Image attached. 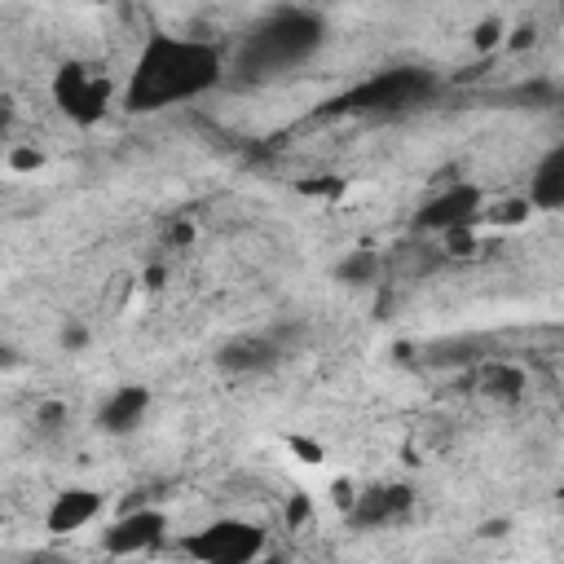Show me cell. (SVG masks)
Listing matches in <instances>:
<instances>
[{
  "instance_id": "obj_1",
  "label": "cell",
  "mask_w": 564,
  "mask_h": 564,
  "mask_svg": "<svg viewBox=\"0 0 564 564\" xmlns=\"http://www.w3.org/2000/svg\"><path fill=\"white\" fill-rule=\"evenodd\" d=\"M225 79V57L220 48H212L207 40H185V35H167L154 31L123 84V110L132 115H154L181 101H194L203 93H212Z\"/></svg>"
},
{
  "instance_id": "obj_2",
  "label": "cell",
  "mask_w": 564,
  "mask_h": 564,
  "mask_svg": "<svg viewBox=\"0 0 564 564\" xmlns=\"http://www.w3.org/2000/svg\"><path fill=\"white\" fill-rule=\"evenodd\" d=\"M326 40V22L308 9H273L264 13L256 26H247V35L238 40L234 53V70L242 79H273L286 75L295 66H304Z\"/></svg>"
},
{
  "instance_id": "obj_3",
  "label": "cell",
  "mask_w": 564,
  "mask_h": 564,
  "mask_svg": "<svg viewBox=\"0 0 564 564\" xmlns=\"http://www.w3.org/2000/svg\"><path fill=\"white\" fill-rule=\"evenodd\" d=\"M436 79L432 70L419 66H392V70H375L370 79H361L357 88L339 93L330 101V115H352V119H388V115H405L423 101H432Z\"/></svg>"
},
{
  "instance_id": "obj_4",
  "label": "cell",
  "mask_w": 564,
  "mask_h": 564,
  "mask_svg": "<svg viewBox=\"0 0 564 564\" xmlns=\"http://www.w3.org/2000/svg\"><path fill=\"white\" fill-rule=\"evenodd\" d=\"M181 551L203 564H247L264 551V529L251 520H212L181 538Z\"/></svg>"
},
{
  "instance_id": "obj_5",
  "label": "cell",
  "mask_w": 564,
  "mask_h": 564,
  "mask_svg": "<svg viewBox=\"0 0 564 564\" xmlns=\"http://www.w3.org/2000/svg\"><path fill=\"white\" fill-rule=\"evenodd\" d=\"M53 106L79 123V128H93L106 106H110V79H101L93 66L84 62H62L57 75H53Z\"/></svg>"
},
{
  "instance_id": "obj_6",
  "label": "cell",
  "mask_w": 564,
  "mask_h": 564,
  "mask_svg": "<svg viewBox=\"0 0 564 564\" xmlns=\"http://www.w3.org/2000/svg\"><path fill=\"white\" fill-rule=\"evenodd\" d=\"M480 216H485V189L471 181H454L414 212V229L419 234H449V229L476 225Z\"/></svg>"
},
{
  "instance_id": "obj_7",
  "label": "cell",
  "mask_w": 564,
  "mask_h": 564,
  "mask_svg": "<svg viewBox=\"0 0 564 564\" xmlns=\"http://www.w3.org/2000/svg\"><path fill=\"white\" fill-rule=\"evenodd\" d=\"M410 511H414V489L405 480H388V485L361 489L348 507V520L357 529H392V524H405Z\"/></svg>"
},
{
  "instance_id": "obj_8",
  "label": "cell",
  "mask_w": 564,
  "mask_h": 564,
  "mask_svg": "<svg viewBox=\"0 0 564 564\" xmlns=\"http://www.w3.org/2000/svg\"><path fill=\"white\" fill-rule=\"evenodd\" d=\"M167 533V516L159 507H128L115 524H106L101 533V551L106 555H141L154 551Z\"/></svg>"
},
{
  "instance_id": "obj_9",
  "label": "cell",
  "mask_w": 564,
  "mask_h": 564,
  "mask_svg": "<svg viewBox=\"0 0 564 564\" xmlns=\"http://www.w3.org/2000/svg\"><path fill=\"white\" fill-rule=\"evenodd\" d=\"M282 357H286V344L278 339V330H260V335H238V339L220 344L216 370L238 375V379H251V375H269Z\"/></svg>"
},
{
  "instance_id": "obj_10",
  "label": "cell",
  "mask_w": 564,
  "mask_h": 564,
  "mask_svg": "<svg viewBox=\"0 0 564 564\" xmlns=\"http://www.w3.org/2000/svg\"><path fill=\"white\" fill-rule=\"evenodd\" d=\"M101 507H106V498H101L97 489H88V485H70V489H62V494L48 502V511H44V529H48L53 538H66V533L93 524V520L101 516Z\"/></svg>"
},
{
  "instance_id": "obj_11",
  "label": "cell",
  "mask_w": 564,
  "mask_h": 564,
  "mask_svg": "<svg viewBox=\"0 0 564 564\" xmlns=\"http://www.w3.org/2000/svg\"><path fill=\"white\" fill-rule=\"evenodd\" d=\"M145 414H150V388L123 383V388H115V392L101 401L97 427H101L106 436H132V432L145 423Z\"/></svg>"
},
{
  "instance_id": "obj_12",
  "label": "cell",
  "mask_w": 564,
  "mask_h": 564,
  "mask_svg": "<svg viewBox=\"0 0 564 564\" xmlns=\"http://www.w3.org/2000/svg\"><path fill=\"white\" fill-rule=\"evenodd\" d=\"M524 198H529L538 212H564V141L551 145V150L538 159Z\"/></svg>"
},
{
  "instance_id": "obj_13",
  "label": "cell",
  "mask_w": 564,
  "mask_h": 564,
  "mask_svg": "<svg viewBox=\"0 0 564 564\" xmlns=\"http://www.w3.org/2000/svg\"><path fill=\"white\" fill-rule=\"evenodd\" d=\"M476 388H480V397H489V401L516 405V401L524 397L529 379H524V370H520V366H511V361H485V366H480V375H476Z\"/></svg>"
},
{
  "instance_id": "obj_14",
  "label": "cell",
  "mask_w": 564,
  "mask_h": 564,
  "mask_svg": "<svg viewBox=\"0 0 564 564\" xmlns=\"http://www.w3.org/2000/svg\"><path fill=\"white\" fill-rule=\"evenodd\" d=\"M383 269H388L383 251H375V247H352V251L335 264V282L366 286V282H379V278H383Z\"/></svg>"
},
{
  "instance_id": "obj_15",
  "label": "cell",
  "mask_w": 564,
  "mask_h": 564,
  "mask_svg": "<svg viewBox=\"0 0 564 564\" xmlns=\"http://www.w3.org/2000/svg\"><path fill=\"white\" fill-rule=\"evenodd\" d=\"M502 35H507L502 18H485V22L471 31V48H476V53H489V48H498V44H502Z\"/></svg>"
},
{
  "instance_id": "obj_16",
  "label": "cell",
  "mask_w": 564,
  "mask_h": 564,
  "mask_svg": "<svg viewBox=\"0 0 564 564\" xmlns=\"http://www.w3.org/2000/svg\"><path fill=\"white\" fill-rule=\"evenodd\" d=\"M529 212H533L529 198H511V203H498V207L489 212V220H494V225H520V220H529Z\"/></svg>"
},
{
  "instance_id": "obj_17",
  "label": "cell",
  "mask_w": 564,
  "mask_h": 564,
  "mask_svg": "<svg viewBox=\"0 0 564 564\" xmlns=\"http://www.w3.org/2000/svg\"><path fill=\"white\" fill-rule=\"evenodd\" d=\"M445 251H449V256H471V251H476L471 225H463V229H449V234H445Z\"/></svg>"
},
{
  "instance_id": "obj_18",
  "label": "cell",
  "mask_w": 564,
  "mask_h": 564,
  "mask_svg": "<svg viewBox=\"0 0 564 564\" xmlns=\"http://www.w3.org/2000/svg\"><path fill=\"white\" fill-rule=\"evenodd\" d=\"M308 511H313V502H308L304 494H295V498L286 502V524H291V529H300V524L308 520Z\"/></svg>"
},
{
  "instance_id": "obj_19",
  "label": "cell",
  "mask_w": 564,
  "mask_h": 564,
  "mask_svg": "<svg viewBox=\"0 0 564 564\" xmlns=\"http://www.w3.org/2000/svg\"><path fill=\"white\" fill-rule=\"evenodd\" d=\"M88 344V330L79 326V322H70V326H62V348H70V352H79Z\"/></svg>"
},
{
  "instance_id": "obj_20",
  "label": "cell",
  "mask_w": 564,
  "mask_h": 564,
  "mask_svg": "<svg viewBox=\"0 0 564 564\" xmlns=\"http://www.w3.org/2000/svg\"><path fill=\"white\" fill-rule=\"evenodd\" d=\"M9 167H13V172H35V167H40V154H35V150H13V154H9Z\"/></svg>"
},
{
  "instance_id": "obj_21",
  "label": "cell",
  "mask_w": 564,
  "mask_h": 564,
  "mask_svg": "<svg viewBox=\"0 0 564 564\" xmlns=\"http://www.w3.org/2000/svg\"><path fill=\"white\" fill-rule=\"evenodd\" d=\"M291 449H300V454H304V463H322V445H313V441H300V436H295V441H291Z\"/></svg>"
},
{
  "instance_id": "obj_22",
  "label": "cell",
  "mask_w": 564,
  "mask_h": 564,
  "mask_svg": "<svg viewBox=\"0 0 564 564\" xmlns=\"http://www.w3.org/2000/svg\"><path fill=\"white\" fill-rule=\"evenodd\" d=\"M529 44H533V26H516L507 40V48H529Z\"/></svg>"
},
{
  "instance_id": "obj_23",
  "label": "cell",
  "mask_w": 564,
  "mask_h": 564,
  "mask_svg": "<svg viewBox=\"0 0 564 564\" xmlns=\"http://www.w3.org/2000/svg\"><path fill=\"white\" fill-rule=\"evenodd\" d=\"M300 189H304V194H335L339 181H300Z\"/></svg>"
},
{
  "instance_id": "obj_24",
  "label": "cell",
  "mask_w": 564,
  "mask_h": 564,
  "mask_svg": "<svg viewBox=\"0 0 564 564\" xmlns=\"http://www.w3.org/2000/svg\"><path fill=\"white\" fill-rule=\"evenodd\" d=\"M189 238H194V229H189V225H172V229H167V242H181V247H185Z\"/></svg>"
},
{
  "instance_id": "obj_25",
  "label": "cell",
  "mask_w": 564,
  "mask_h": 564,
  "mask_svg": "<svg viewBox=\"0 0 564 564\" xmlns=\"http://www.w3.org/2000/svg\"><path fill=\"white\" fill-rule=\"evenodd\" d=\"M335 502H339L344 511L352 507V494H348V480H335Z\"/></svg>"
},
{
  "instance_id": "obj_26",
  "label": "cell",
  "mask_w": 564,
  "mask_h": 564,
  "mask_svg": "<svg viewBox=\"0 0 564 564\" xmlns=\"http://www.w3.org/2000/svg\"><path fill=\"white\" fill-rule=\"evenodd\" d=\"M145 286H163V269H145Z\"/></svg>"
},
{
  "instance_id": "obj_27",
  "label": "cell",
  "mask_w": 564,
  "mask_h": 564,
  "mask_svg": "<svg viewBox=\"0 0 564 564\" xmlns=\"http://www.w3.org/2000/svg\"><path fill=\"white\" fill-rule=\"evenodd\" d=\"M555 498H560V502H564V485H560V489H555Z\"/></svg>"
}]
</instances>
